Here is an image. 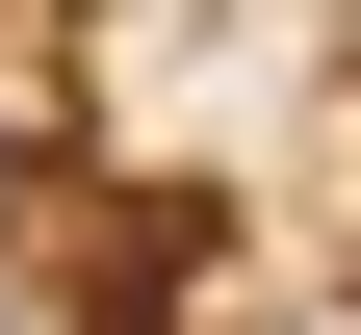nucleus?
Returning <instances> with one entry per match:
<instances>
[{"instance_id": "obj_1", "label": "nucleus", "mask_w": 361, "mask_h": 335, "mask_svg": "<svg viewBox=\"0 0 361 335\" xmlns=\"http://www.w3.org/2000/svg\"><path fill=\"white\" fill-rule=\"evenodd\" d=\"M0 181H26V129H0Z\"/></svg>"}]
</instances>
